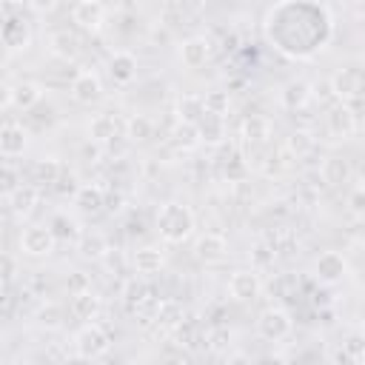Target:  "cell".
Instances as JSON below:
<instances>
[{
  "label": "cell",
  "instance_id": "obj_1",
  "mask_svg": "<svg viewBox=\"0 0 365 365\" xmlns=\"http://www.w3.org/2000/svg\"><path fill=\"white\" fill-rule=\"evenodd\" d=\"M331 34V14L311 0H279L265 14V37L288 57H314Z\"/></svg>",
  "mask_w": 365,
  "mask_h": 365
},
{
  "label": "cell",
  "instance_id": "obj_2",
  "mask_svg": "<svg viewBox=\"0 0 365 365\" xmlns=\"http://www.w3.org/2000/svg\"><path fill=\"white\" fill-rule=\"evenodd\" d=\"M157 231L165 242H185L194 231V214L188 205L177 202V200H168L160 205L157 211Z\"/></svg>",
  "mask_w": 365,
  "mask_h": 365
},
{
  "label": "cell",
  "instance_id": "obj_3",
  "mask_svg": "<svg viewBox=\"0 0 365 365\" xmlns=\"http://www.w3.org/2000/svg\"><path fill=\"white\" fill-rule=\"evenodd\" d=\"M74 348H77V356L80 359H100L111 348V336H108L106 328H100L94 322H86L74 334Z\"/></svg>",
  "mask_w": 365,
  "mask_h": 365
},
{
  "label": "cell",
  "instance_id": "obj_4",
  "mask_svg": "<svg viewBox=\"0 0 365 365\" xmlns=\"http://www.w3.org/2000/svg\"><path fill=\"white\" fill-rule=\"evenodd\" d=\"M291 328H294V319H291V314H288L285 308H279V305H271V308L259 311V317H257V331H259V336L268 339V342H282V339L291 334Z\"/></svg>",
  "mask_w": 365,
  "mask_h": 365
},
{
  "label": "cell",
  "instance_id": "obj_5",
  "mask_svg": "<svg viewBox=\"0 0 365 365\" xmlns=\"http://www.w3.org/2000/svg\"><path fill=\"white\" fill-rule=\"evenodd\" d=\"M57 245V237L48 225H26L20 231V251L29 257H48Z\"/></svg>",
  "mask_w": 365,
  "mask_h": 365
},
{
  "label": "cell",
  "instance_id": "obj_6",
  "mask_svg": "<svg viewBox=\"0 0 365 365\" xmlns=\"http://www.w3.org/2000/svg\"><path fill=\"white\" fill-rule=\"evenodd\" d=\"M259 291H262V282H259V274L254 268H240L228 279V294L237 302H254L259 297Z\"/></svg>",
  "mask_w": 365,
  "mask_h": 365
},
{
  "label": "cell",
  "instance_id": "obj_7",
  "mask_svg": "<svg viewBox=\"0 0 365 365\" xmlns=\"http://www.w3.org/2000/svg\"><path fill=\"white\" fill-rule=\"evenodd\" d=\"M325 125H328L331 137L345 140V137H351V134L356 131V114H354V108H351L345 100H339V103H334V106L328 108Z\"/></svg>",
  "mask_w": 365,
  "mask_h": 365
},
{
  "label": "cell",
  "instance_id": "obj_8",
  "mask_svg": "<svg viewBox=\"0 0 365 365\" xmlns=\"http://www.w3.org/2000/svg\"><path fill=\"white\" fill-rule=\"evenodd\" d=\"M103 97V83L97 71H77L71 77V100L80 106H91Z\"/></svg>",
  "mask_w": 365,
  "mask_h": 365
},
{
  "label": "cell",
  "instance_id": "obj_9",
  "mask_svg": "<svg viewBox=\"0 0 365 365\" xmlns=\"http://www.w3.org/2000/svg\"><path fill=\"white\" fill-rule=\"evenodd\" d=\"M345 271H348V262H345V257L339 251H322L317 257V262H314V277L319 282H325V285L339 282L345 277Z\"/></svg>",
  "mask_w": 365,
  "mask_h": 365
},
{
  "label": "cell",
  "instance_id": "obj_10",
  "mask_svg": "<svg viewBox=\"0 0 365 365\" xmlns=\"http://www.w3.org/2000/svg\"><path fill=\"white\" fill-rule=\"evenodd\" d=\"M3 46L9 48V51H20V48H29V43H31V29H29V23L23 20V17H17V14H9L6 20H3Z\"/></svg>",
  "mask_w": 365,
  "mask_h": 365
},
{
  "label": "cell",
  "instance_id": "obj_11",
  "mask_svg": "<svg viewBox=\"0 0 365 365\" xmlns=\"http://www.w3.org/2000/svg\"><path fill=\"white\" fill-rule=\"evenodd\" d=\"M208 57H211V43H208V37L194 34V37H188V40L180 43V63H182L185 68H200V66L208 63Z\"/></svg>",
  "mask_w": 365,
  "mask_h": 365
},
{
  "label": "cell",
  "instance_id": "obj_12",
  "mask_svg": "<svg viewBox=\"0 0 365 365\" xmlns=\"http://www.w3.org/2000/svg\"><path fill=\"white\" fill-rule=\"evenodd\" d=\"M194 254H197L200 262H220L228 254V240L222 234H217V231H208V234L197 237Z\"/></svg>",
  "mask_w": 365,
  "mask_h": 365
},
{
  "label": "cell",
  "instance_id": "obj_13",
  "mask_svg": "<svg viewBox=\"0 0 365 365\" xmlns=\"http://www.w3.org/2000/svg\"><path fill=\"white\" fill-rule=\"evenodd\" d=\"M26 145H29L26 128L14 120L3 123V128H0V154L3 157H20L26 151Z\"/></svg>",
  "mask_w": 365,
  "mask_h": 365
},
{
  "label": "cell",
  "instance_id": "obj_14",
  "mask_svg": "<svg viewBox=\"0 0 365 365\" xmlns=\"http://www.w3.org/2000/svg\"><path fill=\"white\" fill-rule=\"evenodd\" d=\"M240 137H242V143L251 145V148L265 145L268 137H271V120L262 117V114H251V117H245L242 125H240Z\"/></svg>",
  "mask_w": 365,
  "mask_h": 365
},
{
  "label": "cell",
  "instance_id": "obj_15",
  "mask_svg": "<svg viewBox=\"0 0 365 365\" xmlns=\"http://www.w3.org/2000/svg\"><path fill=\"white\" fill-rule=\"evenodd\" d=\"M71 20H74L80 29H86V31H97V29L103 26V20H106V9H103V3L80 0V3L71 9Z\"/></svg>",
  "mask_w": 365,
  "mask_h": 365
},
{
  "label": "cell",
  "instance_id": "obj_16",
  "mask_svg": "<svg viewBox=\"0 0 365 365\" xmlns=\"http://www.w3.org/2000/svg\"><path fill=\"white\" fill-rule=\"evenodd\" d=\"M48 51H51L57 60L71 63V60H77V54H80V40H77V34L68 31V29L54 31V34L48 37Z\"/></svg>",
  "mask_w": 365,
  "mask_h": 365
},
{
  "label": "cell",
  "instance_id": "obj_17",
  "mask_svg": "<svg viewBox=\"0 0 365 365\" xmlns=\"http://www.w3.org/2000/svg\"><path fill=\"white\" fill-rule=\"evenodd\" d=\"M108 74H111L114 83L128 86L137 77V57L131 51H114L108 57Z\"/></svg>",
  "mask_w": 365,
  "mask_h": 365
},
{
  "label": "cell",
  "instance_id": "obj_18",
  "mask_svg": "<svg viewBox=\"0 0 365 365\" xmlns=\"http://www.w3.org/2000/svg\"><path fill=\"white\" fill-rule=\"evenodd\" d=\"M40 97H43L40 86H37V83H29V80H23V83L6 88V103H11L14 108H23V111L34 108V106L40 103Z\"/></svg>",
  "mask_w": 365,
  "mask_h": 365
},
{
  "label": "cell",
  "instance_id": "obj_19",
  "mask_svg": "<svg viewBox=\"0 0 365 365\" xmlns=\"http://www.w3.org/2000/svg\"><path fill=\"white\" fill-rule=\"evenodd\" d=\"M331 86H334V94L339 100H354L359 97L362 91V74L356 68H339L334 77H331Z\"/></svg>",
  "mask_w": 365,
  "mask_h": 365
},
{
  "label": "cell",
  "instance_id": "obj_20",
  "mask_svg": "<svg viewBox=\"0 0 365 365\" xmlns=\"http://www.w3.org/2000/svg\"><path fill=\"white\" fill-rule=\"evenodd\" d=\"M197 128H200V140L208 143V145H220L225 140V114H217V111H208L197 120Z\"/></svg>",
  "mask_w": 365,
  "mask_h": 365
},
{
  "label": "cell",
  "instance_id": "obj_21",
  "mask_svg": "<svg viewBox=\"0 0 365 365\" xmlns=\"http://www.w3.org/2000/svg\"><path fill=\"white\" fill-rule=\"evenodd\" d=\"M120 128H125V125H120L117 117H111V114H94L88 120V140L111 143V140L120 137Z\"/></svg>",
  "mask_w": 365,
  "mask_h": 365
},
{
  "label": "cell",
  "instance_id": "obj_22",
  "mask_svg": "<svg viewBox=\"0 0 365 365\" xmlns=\"http://www.w3.org/2000/svg\"><path fill=\"white\" fill-rule=\"evenodd\" d=\"M319 174H322V182H325V185L336 188V185L348 182V177H351V165H348V160H345V157L331 154V157H325V160H322Z\"/></svg>",
  "mask_w": 365,
  "mask_h": 365
},
{
  "label": "cell",
  "instance_id": "obj_23",
  "mask_svg": "<svg viewBox=\"0 0 365 365\" xmlns=\"http://www.w3.org/2000/svg\"><path fill=\"white\" fill-rule=\"evenodd\" d=\"M311 97H314V88H311V83H305V80H291V83H285V88H282V94H279V100H282V106H285L288 111L302 108Z\"/></svg>",
  "mask_w": 365,
  "mask_h": 365
},
{
  "label": "cell",
  "instance_id": "obj_24",
  "mask_svg": "<svg viewBox=\"0 0 365 365\" xmlns=\"http://www.w3.org/2000/svg\"><path fill=\"white\" fill-rule=\"evenodd\" d=\"M163 262H165V259H163V251H157V248H151V245L137 248V251L131 254V265H134V271H137V274H143V277L160 274Z\"/></svg>",
  "mask_w": 365,
  "mask_h": 365
},
{
  "label": "cell",
  "instance_id": "obj_25",
  "mask_svg": "<svg viewBox=\"0 0 365 365\" xmlns=\"http://www.w3.org/2000/svg\"><path fill=\"white\" fill-rule=\"evenodd\" d=\"M97 311H100V297H97L91 288L71 294V314H74L77 319L91 322V319L97 317Z\"/></svg>",
  "mask_w": 365,
  "mask_h": 365
},
{
  "label": "cell",
  "instance_id": "obj_26",
  "mask_svg": "<svg viewBox=\"0 0 365 365\" xmlns=\"http://www.w3.org/2000/svg\"><path fill=\"white\" fill-rule=\"evenodd\" d=\"M74 202H77V208L80 211H86V214H97L103 205H106V191L100 188V185H80L77 191H74Z\"/></svg>",
  "mask_w": 365,
  "mask_h": 365
},
{
  "label": "cell",
  "instance_id": "obj_27",
  "mask_svg": "<svg viewBox=\"0 0 365 365\" xmlns=\"http://www.w3.org/2000/svg\"><path fill=\"white\" fill-rule=\"evenodd\" d=\"M202 114H205V97H200V94H180L177 97L180 123H197Z\"/></svg>",
  "mask_w": 365,
  "mask_h": 365
},
{
  "label": "cell",
  "instance_id": "obj_28",
  "mask_svg": "<svg viewBox=\"0 0 365 365\" xmlns=\"http://www.w3.org/2000/svg\"><path fill=\"white\" fill-rule=\"evenodd\" d=\"M9 205H11V211H14L17 217L31 214L34 205H37V185H20L17 191H11V194H9Z\"/></svg>",
  "mask_w": 365,
  "mask_h": 365
},
{
  "label": "cell",
  "instance_id": "obj_29",
  "mask_svg": "<svg viewBox=\"0 0 365 365\" xmlns=\"http://www.w3.org/2000/svg\"><path fill=\"white\" fill-rule=\"evenodd\" d=\"M48 228H51V234L57 237V242H77L83 234H80V225L68 217V214H54L51 220H48Z\"/></svg>",
  "mask_w": 365,
  "mask_h": 365
},
{
  "label": "cell",
  "instance_id": "obj_30",
  "mask_svg": "<svg viewBox=\"0 0 365 365\" xmlns=\"http://www.w3.org/2000/svg\"><path fill=\"white\" fill-rule=\"evenodd\" d=\"M125 137H128L131 143H145V140H151V137H154V120L145 117V114H131V117L125 120Z\"/></svg>",
  "mask_w": 365,
  "mask_h": 365
},
{
  "label": "cell",
  "instance_id": "obj_31",
  "mask_svg": "<svg viewBox=\"0 0 365 365\" xmlns=\"http://www.w3.org/2000/svg\"><path fill=\"white\" fill-rule=\"evenodd\" d=\"M60 174H63V165H60L57 157H43V160L34 163V182L37 185H48L51 188L60 180Z\"/></svg>",
  "mask_w": 365,
  "mask_h": 365
},
{
  "label": "cell",
  "instance_id": "obj_32",
  "mask_svg": "<svg viewBox=\"0 0 365 365\" xmlns=\"http://www.w3.org/2000/svg\"><path fill=\"white\" fill-rule=\"evenodd\" d=\"M34 319H37V325H40V328L54 331V328H60V325H63V308H60L57 302H46V305H40V308H37Z\"/></svg>",
  "mask_w": 365,
  "mask_h": 365
},
{
  "label": "cell",
  "instance_id": "obj_33",
  "mask_svg": "<svg viewBox=\"0 0 365 365\" xmlns=\"http://www.w3.org/2000/svg\"><path fill=\"white\" fill-rule=\"evenodd\" d=\"M311 148H314V137H311L308 131H294V134L288 137V151H291V154L305 157Z\"/></svg>",
  "mask_w": 365,
  "mask_h": 365
},
{
  "label": "cell",
  "instance_id": "obj_34",
  "mask_svg": "<svg viewBox=\"0 0 365 365\" xmlns=\"http://www.w3.org/2000/svg\"><path fill=\"white\" fill-rule=\"evenodd\" d=\"M80 251H83V257H103L108 248L100 234H86V237H80Z\"/></svg>",
  "mask_w": 365,
  "mask_h": 365
},
{
  "label": "cell",
  "instance_id": "obj_35",
  "mask_svg": "<svg viewBox=\"0 0 365 365\" xmlns=\"http://www.w3.org/2000/svg\"><path fill=\"white\" fill-rule=\"evenodd\" d=\"M174 140H177L182 148L197 145V143H200V128H197V123H180V128L174 131Z\"/></svg>",
  "mask_w": 365,
  "mask_h": 365
},
{
  "label": "cell",
  "instance_id": "obj_36",
  "mask_svg": "<svg viewBox=\"0 0 365 365\" xmlns=\"http://www.w3.org/2000/svg\"><path fill=\"white\" fill-rule=\"evenodd\" d=\"M345 354L354 359V362H365V334H351L345 342H342Z\"/></svg>",
  "mask_w": 365,
  "mask_h": 365
},
{
  "label": "cell",
  "instance_id": "obj_37",
  "mask_svg": "<svg viewBox=\"0 0 365 365\" xmlns=\"http://www.w3.org/2000/svg\"><path fill=\"white\" fill-rule=\"evenodd\" d=\"M228 106H231L228 91H208V94H205V108H208V111L225 114V111H228Z\"/></svg>",
  "mask_w": 365,
  "mask_h": 365
},
{
  "label": "cell",
  "instance_id": "obj_38",
  "mask_svg": "<svg viewBox=\"0 0 365 365\" xmlns=\"http://www.w3.org/2000/svg\"><path fill=\"white\" fill-rule=\"evenodd\" d=\"M245 174H248V163H245L240 154H234V157L228 160V165H225L228 182H240V180H245Z\"/></svg>",
  "mask_w": 365,
  "mask_h": 365
},
{
  "label": "cell",
  "instance_id": "obj_39",
  "mask_svg": "<svg viewBox=\"0 0 365 365\" xmlns=\"http://www.w3.org/2000/svg\"><path fill=\"white\" fill-rule=\"evenodd\" d=\"M208 345H211L214 351H222L225 345H231V331H228V328H214V331L208 334Z\"/></svg>",
  "mask_w": 365,
  "mask_h": 365
},
{
  "label": "cell",
  "instance_id": "obj_40",
  "mask_svg": "<svg viewBox=\"0 0 365 365\" xmlns=\"http://www.w3.org/2000/svg\"><path fill=\"white\" fill-rule=\"evenodd\" d=\"M66 285H68V291H71V294H77V291H86V288H91V282H88V277H86L83 271H71V274L66 277Z\"/></svg>",
  "mask_w": 365,
  "mask_h": 365
},
{
  "label": "cell",
  "instance_id": "obj_41",
  "mask_svg": "<svg viewBox=\"0 0 365 365\" xmlns=\"http://www.w3.org/2000/svg\"><path fill=\"white\" fill-rule=\"evenodd\" d=\"M23 182H20V177H17V171L11 168V165H6L3 168V191H6V197L11 194V191H17Z\"/></svg>",
  "mask_w": 365,
  "mask_h": 365
},
{
  "label": "cell",
  "instance_id": "obj_42",
  "mask_svg": "<svg viewBox=\"0 0 365 365\" xmlns=\"http://www.w3.org/2000/svg\"><path fill=\"white\" fill-rule=\"evenodd\" d=\"M348 205H351V211H354L356 217H365V188H356V191H351V197H348Z\"/></svg>",
  "mask_w": 365,
  "mask_h": 365
},
{
  "label": "cell",
  "instance_id": "obj_43",
  "mask_svg": "<svg viewBox=\"0 0 365 365\" xmlns=\"http://www.w3.org/2000/svg\"><path fill=\"white\" fill-rule=\"evenodd\" d=\"M174 6H177V9H180V14L185 17V14H200V11H202V6H205V0H177Z\"/></svg>",
  "mask_w": 365,
  "mask_h": 365
},
{
  "label": "cell",
  "instance_id": "obj_44",
  "mask_svg": "<svg viewBox=\"0 0 365 365\" xmlns=\"http://www.w3.org/2000/svg\"><path fill=\"white\" fill-rule=\"evenodd\" d=\"M80 154H83V160H86V163H97V160H100V143H97V140L83 143Z\"/></svg>",
  "mask_w": 365,
  "mask_h": 365
},
{
  "label": "cell",
  "instance_id": "obj_45",
  "mask_svg": "<svg viewBox=\"0 0 365 365\" xmlns=\"http://www.w3.org/2000/svg\"><path fill=\"white\" fill-rule=\"evenodd\" d=\"M57 3H60V0H29L26 6H29L34 14H48V11L57 9Z\"/></svg>",
  "mask_w": 365,
  "mask_h": 365
},
{
  "label": "cell",
  "instance_id": "obj_46",
  "mask_svg": "<svg viewBox=\"0 0 365 365\" xmlns=\"http://www.w3.org/2000/svg\"><path fill=\"white\" fill-rule=\"evenodd\" d=\"M57 194H71V191H77V185H74V177L71 174H60V180L51 185Z\"/></svg>",
  "mask_w": 365,
  "mask_h": 365
},
{
  "label": "cell",
  "instance_id": "obj_47",
  "mask_svg": "<svg viewBox=\"0 0 365 365\" xmlns=\"http://www.w3.org/2000/svg\"><path fill=\"white\" fill-rule=\"evenodd\" d=\"M11 279H14V257L3 254V285H11Z\"/></svg>",
  "mask_w": 365,
  "mask_h": 365
},
{
  "label": "cell",
  "instance_id": "obj_48",
  "mask_svg": "<svg viewBox=\"0 0 365 365\" xmlns=\"http://www.w3.org/2000/svg\"><path fill=\"white\" fill-rule=\"evenodd\" d=\"M254 257H257V265H268V262L274 259V248H268V245H257Z\"/></svg>",
  "mask_w": 365,
  "mask_h": 365
},
{
  "label": "cell",
  "instance_id": "obj_49",
  "mask_svg": "<svg viewBox=\"0 0 365 365\" xmlns=\"http://www.w3.org/2000/svg\"><path fill=\"white\" fill-rule=\"evenodd\" d=\"M103 259H106V265H108V268H117V271L123 268V257H120L117 251H111V248L103 254Z\"/></svg>",
  "mask_w": 365,
  "mask_h": 365
},
{
  "label": "cell",
  "instance_id": "obj_50",
  "mask_svg": "<svg viewBox=\"0 0 365 365\" xmlns=\"http://www.w3.org/2000/svg\"><path fill=\"white\" fill-rule=\"evenodd\" d=\"M9 6H20V3H29V0H6Z\"/></svg>",
  "mask_w": 365,
  "mask_h": 365
},
{
  "label": "cell",
  "instance_id": "obj_51",
  "mask_svg": "<svg viewBox=\"0 0 365 365\" xmlns=\"http://www.w3.org/2000/svg\"><path fill=\"white\" fill-rule=\"evenodd\" d=\"M348 3H362V0H348Z\"/></svg>",
  "mask_w": 365,
  "mask_h": 365
},
{
  "label": "cell",
  "instance_id": "obj_52",
  "mask_svg": "<svg viewBox=\"0 0 365 365\" xmlns=\"http://www.w3.org/2000/svg\"><path fill=\"white\" fill-rule=\"evenodd\" d=\"M91 3H103V0H91Z\"/></svg>",
  "mask_w": 365,
  "mask_h": 365
},
{
  "label": "cell",
  "instance_id": "obj_53",
  "mask_svg": "<svg viewBox=\"0 0 365 365\" xmlns=\"http://www.w3.org/2000/svg\"><path fill=\"white\" fill-rule=\"evenodd\" d=\"M274 3H279V0H274Z\"/></svg>",
  "mask_w": 365,
  "mask_h": 365
}]
</instances>
